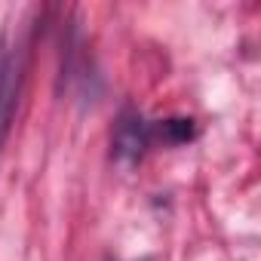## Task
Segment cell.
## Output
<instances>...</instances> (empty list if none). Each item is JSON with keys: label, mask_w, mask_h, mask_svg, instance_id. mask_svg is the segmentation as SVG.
Instances as JSON below:
<instances>
[{"label": "cell", "mask_w": 261, "mask_h": 261, "mask_svg": "<svg viewBox=\"0 0 261 261\" xmlns=\"http://www.w3.org/2000/svg\"><path fill=\"white\" fill-rule=\"evenodd\" d=\"M25 83V53L0 37V148H4Z\"/></svg>", "instance_id": "6da1fadb"}, {"label": "cell", "mask_w": 261, "mask_h": 261, "mask_svg": "<svg viewBox=\"0 0 261 261\" xmlns=\"http://www.w3.org/2000/svg\"><path fill=\"white\" fill-rule=\"evenodd\" d=\"M151 148V123L139 114H123L114 129V157L123 163H136Z\"/></svg>", "instance_id": "7a4b0ae2"}, {"label": "cell", "mask_w": 261, "mask_h": 261, "mask_svg": "<svg viewBox=\"0 0 261 261\" xmlns=\"http://www.w3.org/2000/svg\"><path fill=\"white\" fill-rule=\"evenodd\" d=\"M160 139L163 145H181L194 139V123L191 120H160L151 123V142Z\"/></svg>", "instance_id": "3957f363"}]
</instances>
